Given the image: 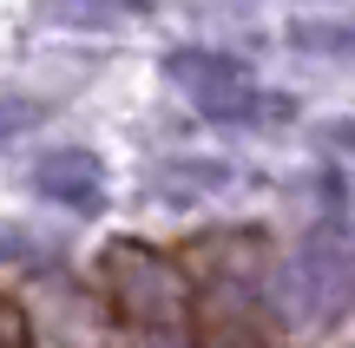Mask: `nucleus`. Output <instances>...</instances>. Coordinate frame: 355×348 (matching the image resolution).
Here are the masks:
<instances>
[{
	"label": "nucleus",
	"mask_w": 355,
	"mask_h": 348,
	"mask_svg": "<svg viewBox=\"0 0 355 348\" xmlns=\"http://www.w3.org/2000/svg\"><path fill=\"white\" fill-rule=\"evenodd\" d=\"M105 283H112V309L139 336H178L191 322V283L178 257L152 244H112L105 250Z\"/></svg>",
	"instance_id": "nucleus-1"
},
{
	"label": "nucleus",
	"mask_w": 355,
	"mask_h": 348,
	"mask_svg": "<svg viewBox=\"0 0 355 348\" xmlns=\"http://www.w3.org/2000/svg\"><path fill=\"white\" fill-rule=\"evenodd\" d=\"M20 315H26L33 348H119V322H112L119 309H99L86 289L60 283V276L26 289Z\"/></svg>",
	"instance_id": "nucleus-2"
},
{
	"label": "nucleus",
	"mask_w": 355,
	"mask_h": 348,
	"mask_svg": "<svg viewBox=\"0 0 355 348\" xmlns=\"http://www.w3.org/2000/svg\"><path fill=\"white\" fill-rule=\"evenodd\" d=\"M165 73H171V86L184 92L204 118H257V112H263V105H257L263 92H257L250 66L230 59V53H217V46H184V53H171Z\"/></svg>",
	"instance_id": "nucleus-3"
},
{
	"label": "nucleus",
	"mask_w": 355,
	"mask_h": 348,
	"mask_svg": "<svg viewBox=\"0 0 355 348\" xmlns=\"http://www.w3.org/2000/svg\"><path fill=\"white\" fill-rule=\"evenodd\" d=\"M33 191L46 197V204H66V210H79V217H92V210L105 204V165L92 152H79V145L46 152L33 165Z\"/></svg>",
	"instance_id": "nucleus-4"
},
{
	"label": "nucleus",
	"mask_w": 355,
	"mask_h": 348,
	"mask_svg": "<svg viewBox=\"0 0 355 348\" xmlns=\"http://www.w3.org/2000/svg\"><path fill=\"white\" fill-rule=\"evenodd\" d=\"M198 342H204V348H270V336L250 322V302H230L224 289L204 302V315H198Z\"/></svg>",
	"instance_id": "nucleus-5"
},
{
	"label": "nucleus",
	"mask_w": 355,
	"mask_h": 348,
	"mask_svg": "<svg viewBox=\"0 0 355 348\" xmlns=\"http://www.w3.org/2000/svg\"><path fill=\"white\" fill-rule=\"evenodd\" d=\"M296 39L316 53H355V26H296Z\"/></svg>",
	"instance_id": "nucleus-6"
},
{
	"label": "nucleus",
	"mask_w": 355,
	"mask_h": 348,
	"mask_svg": "<svg viewBox=\"0 0 355 348\" xmlns=\"http://www.w3.org/2000/svg\"><path fill=\"white\" fill-rule=\"evenodd\" d=\"M33 118H40V105H33V99H0V145H7V138H20Z\"/></svg>",
	"instance_id": "nucleus-7"
}]
</instances>
